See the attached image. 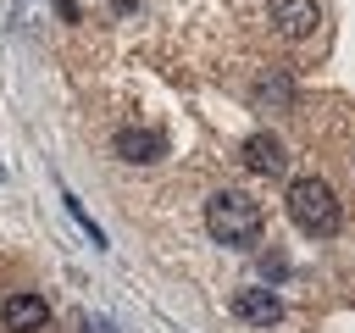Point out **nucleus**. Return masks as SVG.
<instances>
[{
    "label": "nucleus",
    "instance_id": "obj_1",
    "mask_svg": "<svg viewBox=\"0 0 355 333\" xmlns=\"http://www.w3.org/2000/svg\"><path fill=\"white\" fill-rule=\"evenodd\" d=\"M261 228H266V216H261V205H255L250 194H239V189H216V194L205 200V233H211L216 244H227V250H250V244L261 239Z\"/></svg>",
    "mask_w": 355,
    "mask_h": 333
},
{
    "label": "nucleus",
    "instance_id": "obj_2",
    "mask_svg": "<svg viewBox=\"0 0 355 333\" xmlns=\"http://www.w3.org/2000/svg\"><path fill=\"white\" fill-rule=\"evenodd\" d=\"M288 216H294V228L311 233V239H327V233H338V222H344L338 194H333L322 178H294V183H288Z\"/></svg>",
    "mask_w": 355,
    "mask_h": 333
},
{
    "label": "nucleus",
    "instance_id": "obj_3",
    "mask_svg": "<svg viewBox=\"0 0 355 333\" xmlns=\"http://www.w3.org/2000/svg\"><path fill=\"white\" fill-rule=\"evenodd\" d=\"M0 322H6V333H39L50 322V305H44V294H6Z\"/></svg>",
    "mask_w": 355,
    "mask_h": 333
},
{
    "label": "nucleus",
    "instance_id": "obj_4",
    "mask_svg": "<svg viewBox=\"0 0 355 333\" xmlns=\"http://www.w3.org/2000/svg\"><path fill=\"white\" fill-rule=\"evenodd\" d=\"M316 22H322L316 0H272V28H277L283 39H311Z\"/></svg>",
    "mask_w": 355,
    "mask_h": 333
},
{
    "label": "nucleus",
    "instance_id": "obj_5",
    "mask_svg": "<svg viewBox=\"0 0 355 333\" xmlns=\"http://www.w3.org/2000/svg\"><path fill=\"white\" fill-rule=\"evenodd\" d=\"M111 150H116L122 161H139V166H150V161H161V155H166V139H161L155 128H116Z\"/></svg>",
    "mask_w": 355,
    "mask_h": 333
},
{
    "label": "nucleus",
    "instance_id": "obj_6",
    "mask_svg": "<svg viewBox=\"0 0 355 333\" xmlns=\"http://www.w3.org/2000/svg\"><path fill=\"white\" fill-rule=\"evenodd\" d=\"M233 316L250 322V327H272V322H283V300L272 289H239L233 294Z\"/></svg>",
    "mask_w": 355,
    "mask_h": 333
},
{
    "label": "nucleus",
    "instance_id": "obj_7",
    "mask_svg": "<svg viewBox=\"0 0 355 333\" xmlns=\"http://www.w3.org/2000/svg\"><path fill=\"white\" fill-rule=\"evenodd\" d=\"M244 166L261 172V178H277V172L288 166V155H283V144H277L272 133H250V139H244Z\"/></svg>",
    "mask_w": 355,
    "mask_h": 333
},
{
    "label": "nucleus",
    "instance_id": "obj_8",
    "mask_svg": "<svg viewBox=\"0 0 355 333\" xmlns=\"http://www.w3.org/2000/svg\"><path fill=\"white\" fill-rule=\"evenodd\" d=\"M61 205H67V211H72V222H78V228H83V233H89V244H100V250H105V233H100V228H94V222H89V211H83V205H78V194H67V189H61Z\"/></svg>",
    "mask_w": 355,
    "mask_h": 333
},
{
    "label": "nucleus",
    "instance_id": "obj_9",
    "mask_svg": "<svg viewBox=\"0 0 355 333\" xmlns=\"http://www.w3.org/2000/svg\"><path fill=\"white\" fill-rule=\"evenodd\" d=\"M83 333H111V322H100V316H83Z\"/></svg>",
    "mask_w": 355,
    "mask_h": 333
}]
</instances>
